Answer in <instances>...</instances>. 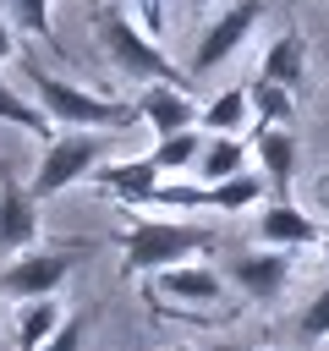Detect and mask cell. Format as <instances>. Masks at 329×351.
Masks as SVG:
<instances>
[{
  "mask_svg": "<svg viewBox=\"0 0 329 351\" xmlns=\"http://www.w3.org/2000/svg\"><path fill=\"white\" fill-rule=\"evenodd\" d=\"M258 77H269V82H280V88H291V93H302V88H307V38H302L296 27H285V33L263 49Z\"/></svg>",
  "mask_w": 329,
  "mask_h": 351,
  "instance_id": "obj_13",
  "label": "cell"
},
{
  "mask_svg": "<svg viewBox=\"0 0 329 351\" xmlns=\"http://www.w3.org/2000/svg\"><path fill=\"white\" fill-rule=\"evenodd\" d=\"M22 77H27L33 99L49 110V121H55V126H66V132H121V126H132V121H137V110H132V104L104 99V93H93V88H77V82H66V77L44 71V60H33V55L22 60Z\"/></svg>",
  "mask_w": 329,
  "mask_h": 351,
  "instance_id": "obj_1",
  "label": "cell"
},
{
  "mask_svg": "<svg viewBox=\"0 0 329 351\" xmlns=\"http://www.w3.org/2000/svg\"><path fill=\"white\" fill-rule=\"evenodd\" d=\"M258 241L263 247H313V241H324V225L307 219V208H296L291 197H269L258 208Z\"/></svg>",
  "mask_w": 329,
  "mask_h": 351,
  "instance_id": "obj_9",
  "label": "cell"
},
{
  "mask_svg": "<svg viewBox=\"0 0 329 351\" xmlns=\"http://www.w3.org/2000/svg\"><path fill=\"white\" fill-rule=\"evenodd\" d=\"M252 159H258V170L269 176L274 197H291V181H296V159H302L296 137H291L285 126H258V132H252Z\"/></svg>",
  "mask_w": 329,
  "mask_h": 351,
  "instance_id": "obj_12",
  "label": "cell"
},
{
  "mask_svg": "<svg viewBox=\"0 0 329 351\" xmlns=\"http://www.w3.org/2000/svg\"><path fill=\"white\" fill-rule=\"evenodd\" d=\"M93 181H99L104 192L126 197V203H148V197H154V186L164 181V170H159L154 159H115V165H99V170H93Z\"/></svg>",
  "mask_w": 329,
  "mask_h": 351,
  "instance_id": "obj_14",
  "label": "cell"
},
{
  "mask_svg": "<svg viewBox=\"0 0 329 351\" xmlns=\"http://www.w3.org/2000/svg\"><path fill=\"white\" fill-rule=\"evenodd\" d=\"M225 274H230V285L247 296V302H280L285 296V285H291V258L280 252V247H252V252H236L230 263H225Z\"/></svg>",
  "mask_w": 329,
  "mask_h": 351,
  "instance_id": "obj_6",
  "label": "cell"
},
{
  "mask_svg": "<svg viewBox=\"0 0 329 351\" xmlns=\"http://www.w3.org/2000/svg\"><path fill=\"white\" fill-rule=\"evenodd\" d=\"M208 351H241V346H208Z\"/></svg>",
  "mask_w": 329,
  "mask_h": 351,
  "instance_id": "obj_28",
  "label": "cell"
},
{
  "mask_svg": "<svg viewBox=\"0 0 329 351\" xmlns=\"http://www.w3.org/2000/svg\"><path fill=\"white\" fill-rule=\"evenodd\" d=\"M33 241H38V197H33V186H22L16 176L0 170V252L22 258V252H33Z\"/></svg>",
  "mask_w": 329,
  "mask_h": 351,
  "instance_id": "obj_7",
  "label": "cell"
},
{
  "mask_svg": "<svg viewBox=\"0 0 329 351\" xmlns=\"http://www.w3.org/2000/svg\"><path fill=\"white\" fill-rule=\"evenodd\" d=\"M11 33H16V22H11L5 11H0V66L11 60Z\"/></svg>",
  "mask_w": 329,
  "mask_h": 351,
  "instance_id": "obj_26",
  "label": "cell"
},
{
  "mask_svg": "<svg viewBox=\"0 0 329 351\" xmlns=\"http://www.w3.org/2000/svg\"><path fill=\"white\" fill-rule=\"evenodd\" d=\"M208 247H214V230L192 219H132V230L121 236L126 274H164Z\"/></svg>",
  "mask_w": 329,
  "mask_h": 351,
  "instance_id": "obj_2",
  "label": "cell"
},
{
  "mask_svg": "<svg viewBox=\"0 0 329 351\" xmlns=\"http://www.w3.org/2000/svg\"><path fill=\"white\" fill-rule=\"evenodd\" d=\"M148 203L154 208H214V197H208L203 181H159Z\"/></svg>",
  "mask_w": 329,
  "mask_h": 351,
  "instance_id": "obj_23",
  "label": "cell"
},
{
  "mask_svg": "<svg viewBox=\"0 0 329 351\" xmlns=\"http://www.w3.org/2000/svg\"><path fill=\"white\" fill-rule=\"evenodd\" d=\"M49 5H55V0H0V11H5L22 33H33V38L55 44V16H49Z\"/></svg>",
  "mask_w": 329,
  "mask_h": 351,
  "instance_id": "obj_22",
  "label": "cell"
},
{
  "mask_svg": "<svg viewBox=\"0 0 329 351\" xmlns=\"http://www.w3.org/2000/svg\"><path fill=\"white\" fill-rule=\"evenodd\" d=\"M66 324V307L55 296H38V302H22L16 307V351H44V340Z\"/></svg>",
  "mask_w": 329,
  "mask_h": 351,
  "instance_id": "obj_16",
  "label": "cell"
},
{
  "mask_svg": "<svg viewBox=\"0 0 329 351\" xmlns=\"http://www.w3.org/2000/svg\"><path fill=\"white\" fill-rule=\"evenodd\" d=\"M99 44L110 49V60H115L132 82H181V77H175V60H170V55L154 44V33L137 27L132 11H121V5H104V11H99Z\"/></svg>",
  "mask_w": 329,
  "mask_h": 351,
  "instance_id": "obj_3",
  "label": "cell"
},
{
  "mask_svg": "<svg viewBox=\"0 0 329 351\" xmlns=\"http://www.w3.org/2000/svg\"><path fill=\"white\" fill-rule=\"evenodd\" d=\"M247 115H252L247 88H219V93L203 104V121H197V126H203V132H230V137H236V132L247 126Z\"/></svg>",
  "mask_w": 329,
  "mask_h": 351,
  "instance_id": "obj_18",
  "label": "cell"
},
{
  "mask_svg": "<svg viewBox=\"0 0 329 351\" xmlns=\"http://www.w3.org/2000/svg\"><path fill=\"white\" fill-rule=\"evenodd\" d=\"M318 203H324V208H329V176H324V186H318Z\"/></svg>",
  "mask_w": 329,
  "mask_h": 351,
  "instance_id": "obj_27",
  "label": "cell"
},
{
  "mask_svg": "<svg viewBox=\"0 0 329 351\" xmlns=\"http://www.w3.org/2000/svg\"><path fill=\"white\" fill-rule=\"evenodd\" d=\"M247 99H252L258 126H291V115H296V93H291V88H280V82H269V77L247 82Z\"/></svg>",
  "mask_w": 329,
  "mask_h": 351,
  "instance_id": "obj_20",
  "label": "cell"
},
{
  "mask_svg": "<svg viewBox=\"0 0 329 351\" xmlns=\"http://www.w3.org/2000/svg\"><path fill=\"white\" fill-rule=\"evenodd\" d=\"M247 154H252V143H241V137H230V132H214V137L203 143V154H197L192 181L219 186V181H230V176H241V170H247Z\"/></svg>",
  "mask_w": 329,
  "mask_h": 351,
  "instance_id": "obj_15",
  "label": "cell"
},
{
  "mask_svg": "<svg viewBox=\"0 0 329 351\" xmlns=\"http://www.w3.org/2000/svg\"><path fill=\"white\" fill-rule=\"evenodd\" d=\"M44 351H82V318H66V324L44 340Z\"/></svg>",
  "mask_w": 329,
  "mask_h": 351,
  "instance_id": "obj_25",
  "label": "cell"
},
{
  "mask_svg": "<svg viewBox=\"0 0 329 351\" xmlns=\"http://www.w3.org/2000/svg\"><path fill=\"white\" fill-rule=\"evenodd\" d=\"M181 5H208V0H181Z\"/></svg>",
  "mask_w": 329,
  "mask_h": 351,
  "instance_id": "obj_30",
  "label": "cell"
},
{
  "mask_svg": "<svg viewBox=\"0 0 329 351\" xmlns=\"http://www.w3.org/2000/svg\"><path fill=\"white\" fill-rule=\"evenodd\" d=\"M71 274V258L66 252H22L5 274H0V291L16 296V302H38V296H55Z\"/></svg>",
  "mask_w": 329,
  "mask_h": 351,
  "instance_id": "obj_8",
  "label": "cell"
},
{
  "mask_svg": "<svg viewBox=\"0 0 329 351\" xmlns=\"http://www.w3.org/2000/svg\"><path fill=\"white\" fill-rule=\"evenodd\" d=\"M203 143H208L203 132H170V137H159V143H154V154H148V159H154L164 176H192V170H197Z\"/></svg>",
  "mask_w": 329,
  "mask_h": 351,
  "instance_id": "obj_19",
  "label": "cell"
},
{
  "mask_svg": "<svg viewBox=\"0 0 329 351\" xmlns=\"http://www.w3.org/2000/svg\"><path fill=\"white\" fill-rule=\"evenodd\" d=\"M148 296H154V302H159V296H175V302H186V307H214V302H225V280H219L208 263H175V269L154 274Z\"/></svg>",
  "mask_w": 329,
  "mask_h": 351,
  "instance_id": "obj_11",
  "label": "cell"
},
{
  "mask_svg": "<svg viewBox=\"0 0 329 351\" xmlns=\"http://www.w3.org/2000/svg\"><path fill=\"white\" fill-rule=\"evenodd\" d=\"M137 115L148 121V132H154V137H170V132H192V126L203 121V110L186 99V88H181V82H154V88L143 93Z\"/></svg>",
  "mask_w": 329,
  "mask_h": 351,
  "instance_id": "obj_10",
  "label": "cell"
},
{
  "mask_svg": "<svg viewBox=\"0 0 329 351\" xmlns=\"http://www.w3.org/2000/svg\"><path fill=\"white\" fill-rule=\"evenodd\" d=\"M0 121H5V126H16V132H27V137H38V143H49V137H55L49 110H44L38 99H27V93L5 88V82H0Z\"/></svg>",
  "mask_w": 329,
  "mask_h": 351,
  "instance_id": "obj_17",
  "label": "cell"
},
{
  "mask_svg": "<svg viewBox=\"0 0 329 351\" xmlns=\"http://www.w3.org/2000/svg\"><path fill=\"white\" fill-rule=\"evenodd\" d=\"M258 16H263V0H236V5H225V11L203 27V38H197V49H192V77H208L219 60H230V55L247 44V33L258 27Z\"/></svg>",
  "mask_w": 329,
  "mask_h": 351,
  "instance_id": "obj_5",
  "label": "cell"
},
{
  "mask_svg": "<svg viewBox=\"0 0 329 351\" xmlns=\"http://www.w3.org/2000/svg\"><path fill=\"white\" fill-rule=\"evenodd\" d=\"M263 181L269 176H230V181H219V186H208V197H214V208H225V214H241V208H252V203H263Z\"/></svg>",
  "mask_w": 329,
  "mask_h": 351,
  "instance_id": "obj_21",
  "label": "cell"
},
{
  "mask_svg": "<svg viewBox=\"0 0 329 351\" xmlns=\"http://www.w3.org/2000/svg\"><path fill=\"white\" fill-rule=\"evenodd\" d=\"M104 165V132H55L44 143L38 176H33V197H60L77 181H93V170Z\"/></svg>",
  "mask_w": 329,
  "mask_h": 351,
  "instance_id": "obj_4",
  "label": "cell"
},
{
  "mask_svg": "<svg viewBox=\"0 0 329 351\" xmlns=\"http://www.w3.org/2000/svg\"><path fill=\"white\" fill-rule=\"evenodd\" d=\"M324 258H329V225H324Z\"/></svg>",
  "mask_w": 329,
  "mask_h": 351,
  "instance_id": "obj_29",
  "label": "cell"
},
{
  "mask_svg": "<svg viewBox=\"0 0 329 351\" xmlns=\"http://www.w3.org/2000/svg\"><path fill=\"white\" fill-rule=\"evenodd\" d=\"M302 340H307V346H324V340H329V285L307 302V313H302Z\"/></svg>",
  "mask_w": 329,
  "mask_h": 351,
  "instance_id": "obj_24",
  "label": "cell"
}]
</instances>
